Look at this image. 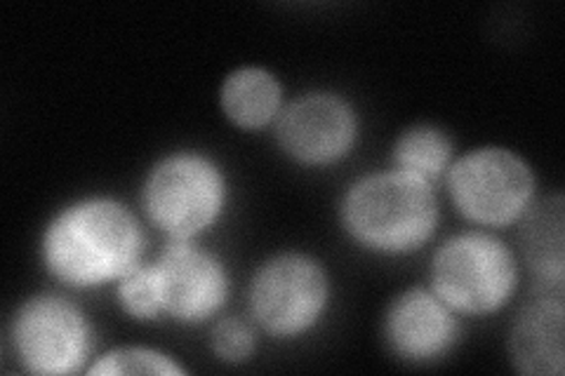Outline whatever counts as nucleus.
<instances>
[{
	"instance_id": "obj_1",
	"label": "nucleus",
	"mask_w": 565,
	"mask_h": 376,
	"mask_svg": "<svg viewBox=\"0 0 565 376\" xmlns=\"http://www.w3.org/2000/svg\"><path fill=\"white\" fill-rule=\"evenodd\" d=\"M145 228L111 195H85L64 205L41 236L45 271L71 290L116 284L145 261Z\"/></svg>"
},
{
	"instance_id": "obj_2",
	"label": "nucleus",
	"mask_w": 565,
	"mask_h": 376,
	"mask_svg": "<svg viewBox=\"0 0 565 376\" xmlns=\"http://www.w3.org/2000/svg\"><path fill=\"white\" fill-rule=\"evenodd\" d=\"M438 219L434 186L398 170L356 179L340 203L347 236L370 253L388 257L411 255L427 245Z\"/></svg>"
},
{
	"instance_id": "obj_3",
	"label": "nucleus",
	"mask_w": 565,
	"mask_h": 376,
	"mask_svg": "<svg viewBox=\"0 0 565 376\" xmlns=\"http://www.w3.org/2000/svg\"><path fill=\"white\" fill-rule=\"evenodd\" d=\"M228 182L215 158L174 151L156 160L141 184L147 219L168 240H199L226 210Z\"/></svg>"
},
{
	"instance_id": "obj_4",
	"label": "nucleus",
	"mask_w": 565,
	"mask_h": 376,
	"mask_svg": "<svg viewBox=\"0 0 565 376\" xmlns=\"http://www.w3.org/2000/svg\"><path fill=\"white\" fill-rule=\"evenodd\" d=\"M514 249L488 230H462L436 249L431 290L457 315L502 311L519 290Z\"/></svg>"
},
{
	"instance_id": "obj_5",
	"label": "nucleus",
	"mask_w": 565,
	"mask_h": 376,
	"mask_svg": "<svg viewBox=\"0 0 565 376\" xmlns=\"http://www.w3.org/2000/svg\"><path fill=\"white\" fill-rule=\"evenodd\" d=\"M444 182L457 212L476 226L519 224L537 201L535 170L523 155L504 147L455 155Z\"/></svg>"
},
{
	"instance_id": "obj_6",
	"label": "nucleus",
	"mask_w": 565,
	"mask_h": 376,
	"mask_svg": "<svg viewBox=\"0 0 565 376\" xmlns=\"http://www.w3.org/2000/svg\"><path fill=\"white\" fill-rule=\"evenodd\" d=\"M330 294V276L321 261L305 253H280L255 271L247 307L269 336L297 339L323 320Z\"/></svg>"
},
{
	"instance_id": "obj_7",
	"label": "nucleus",
	"mask_w": 565,
	"mask_h": 376,
	"mask_svg": "<svg viewBox=\"0 0 565 376\" xmlns=\"http://www.w3.org/2000/svg\"><path fill=\"white\" fill-rule=\"evenodd\" d=\"M10 344L20 365L39 376H68L93 361L95 334L74 301L41 292L22 301L10 322Z\"/></svg>"
},
{
	"instance_id": "obj_8",
	"label": "nucleus",
	"mask_w": 565,
	"mask_h": 376,
	"mask_svg": "<svg viewBox=\"0 0 565 376\" xmlns=\"http://www.w3.org/2000/svg\"><path fill=\"white\" fill-rule=\"evenodd\" d=\"M149 266L161 318L180 325H203L217 318L232 294L224 261L199 240H168Z\"/></svg>"
},
{
	"instance_id": "obj_9",
	"label": "nucleus",
	"mask_w": 565,
	"mask_h": 376,
	"mask_svg": "<svg viewBox=\"0 0 565 376\" xmlns=\"http://www.w3.org/2000/svg\"><path fill=\"white\" fill-rule=\"evenodd\" d=\"M274 135L280 151L295 163L328 168L356 147L359 116L342 95L311 93L282 106Z\"/></svg>"
},
{
	"instance_id": "obj_10",
	"label": "nucleus",
	"mask_w": 565,
	"mask_h": 376,
	"mask_svg": "<svg viewBox=\"0 0 565 376\" xmlns=\"http://www.w3.org/2000/svg\"><path fill=\"white\" fill-rule=\"evenodd\" d=\"M459 315L434 290L401 292L384 313L382 336L394 357L411 365H431L448 357L459 342Z\"/></svg>"
},
{
	"instance_id": "obj_11",
	"label": "nucleus",
	"mask_w": 565,
	"mask_h": 376,
	"mask_svg": "<svg viewBox=\"0 0 565 376\" xmlns=\"http://www.w3.org/2000/svg\"><path fill=\"white\" fill-rule=\"evenodd\" d=\"M565 288L535 284L509 330V357L521 374L561 376L565 369Z\"/></svg>"
},
{
	"instance_id": "obj_12",
	"label": "nucleus",
	"mask_w": 565,
	"mask_h": 376,
	"mask_svg": "<svg viewBox=\"0 0 565 376\" xmlns=\"http://www.w3.org/2000/svg\"><path fill=\"white\" fill-rule=\"evenodd\" d=\"M563 195L537 198L519 222V247L535 284L565 288Z\"/></svg>"
},
{
	"instance_id": "obj_13",
	"label": "nucleus",
	"mask_w": 565,
	"mask_h": 376,
	"mask_svg": "<svg viewBox=\"0 0 565 376\" xmlns=\"http://www.w3.org/2000/svg\"><path fill=\"white\" fill-rule=\"evenodd\" d=\"M222 114L241 130H262L276 122L282 111V87L271 71L241 66L220 87Z\"/></svg>"
},
{
	"instance_id": "obj_14",
	"label": "nucleus",
	"mask_w": 565,
	"mask_h": 376,
	"mask_svg": "<svg viewBox=\"0 0 565 376\" xmlns=\"http://www.w3.org/2000/svg\"><path fill=\"white\" fill-rule=\"evenodd\" d=\"M452 160V139L436 125H413L394 144V170L422 179L429 186L444 182Z\"/></svg>"
},
{
	"instance_id": "obj_15",
	"label": "nucleus",
	"mask_w": 565,
	"mask_h": 376,
	"mask_svg": "<svg viewBox=\"0 0 565 376\" xmlns=\"http://www.w3.org/2000/svg\"><path fill=\"white\" fill-rule=\"evenodd\" d=\"M97 376H122V374H158V376H182L186 369L174 363V357L147 346H118L99 355L97 361L85 369Z\"/></svg>"
},
{
	"instance_id": "obj_16",
	"label": "nucleus",
	"mask_w": 565,
	"mask_h": 376,
	"mask_svg": "<svg viewBox=\"0 0 565 376\" xmlns=\"http://www.w3.org/2000/svg\"><path fill=\"white\" fill-rule=\"evenodd\" d=\"M116 299L122 313L135 320H161V301H158V290L149 261H141L128 276H122L116 282Z\"/></svg>"
},
{
	"instance_id": "obj_17",
	"label": "nucleus",
	"mask_w": 565,
	"mask_h": 376,
	"mask_svg": "<svg viewBox=\"0 0 565 376\" xmlns=\"http://www.w3.org/2000/svg\"><path fill=\"white\" fill-rule=\"evenodd\" d=\"M210 346L226 365H243L257 348V336L250 322L243 318H222L210 334Z\"/></svg>"
}]
</instances>
